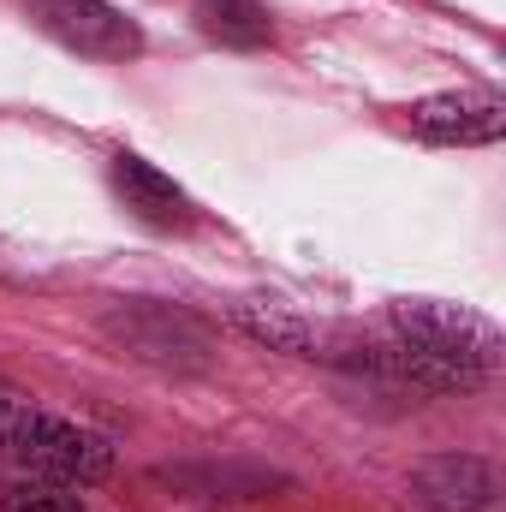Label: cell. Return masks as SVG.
<instances>
[{
    "label": "cell",
    "mask_w": 506,
    "mask_h": 512,
    "mask_svg": "<svg viewBox=\"0 0 506 512\" xmlns=\"http://www.w3.org/2000/svg\"><path fill=\"white\" fill-rule=\"evenodd\" d=\"M6 453H12L24 471H36L42 483H60V489H84V483H102V477L114 471L108 435H96V429H84V423H72V417L36 411V405H30L24 423L12 429Z\"/></svg>",
    "instance_id": "1"
},
{
    "label": "cell",
    "mask_w": 506,
    "mask_h": 512,
    "mask_svg": "<svg viewBox=\"0 0 506 512\" xmlns=\"http://www.w3.org/2000/svg\"><path fill=\"white\" fill-rule=\"evenodd\" d=\"M393 334L417 340L423 352L435 358H453L477 376H495L501 370V328L471 310V304H447V298H399L393 304Z\"/></svg>",
    "instance_id": "2"
},
{
    "label": "cell",
    "mask_w": 506,
    "mask_h": 512,
    "mask_svg": "<svg viewBox=\"0 0 506 512\" xmlns=\"http://www.w3.org/2000/svg\"><path fill=\"white\" fill-rule=\"evenodd\" d=\"M102 328H108V340L131 352V358H143V364H179V370H197V364H209V334L185 316V310H161V304H120V310H108L102 316Z\"/></svg>",
    "instance_id": "3"
},
{
    "label": "cell",
    "mask_w": 506,
    "mask_h": 512,
    "mask_svg": "<svg viewBox=\"0 0 506 512\" xmlns=\"http://www.w3.org/2000/svg\"><path fill=\"white\" fill-rule=\"evenodd\" d=\"M411 495L429 512H506L501 471L477 453H435L411 465Z\"/></svg>",
    "instance_id": "4"
},
{
    "label": "cell",
    "mask_w": 506,
    "mask_h": 512,
    "mask_svg": "<svg viewBox=\"0 0 506 512\" xmlns=\"http://www.w3.org/2000/svg\"><path fill=\"white\" fill-rule=\"evenodd\" d=\"M36 18L66 48H78L90 60H131L143 48L137 24H131L120 6H108V0H36Z\"/></svg>",
    "instance_id": "5"
},
{
    "label": "cell",
    "mask_w": 506,
    "mask_h": 512,
    "mask_svg": "<svg viewBox=\"0 0 506 512\" xmlns=\"http://www.w3.org/2000/svg\"><path fill=\"white\" fill-rule=\"evenodd\" d=\"M405 126L429 143H495L506 131V102L495 90H447L405 108Z\"/></svg>",
    "instance_id": "6"
},
{
    "label": "cell",
    "mask_w": 506,
    "mask_h": 512,
    "mask_svg": "<svg viewBox=\"0 0 506 512\" xmlns=\"http://www.w3.org/2000/svg\"><path fill=\"white\" fill-rule=\"evenodd\" d=\"M114 185H120V197H126V209H137L149 227H185L191 221V197L161 173V167H149L143 155H114Z\"/></svg>",
    "instance_id": "7"
},
{
    "label": "cell",
    "mask_w": 506,
    "mask_h": 512,
    "mask_svg": "<svg viewBox=\"0 0 506 512\" xmlns=\"http://www.w3.org/2000/svg\"><path fill=\"white\" fill-rule=\"evenodd\" d=\"M233 316H239V328L251 340L274 346V352H298V358H328L334 340H340L334 328H322V322H310V316H298L286 304H239Z\"/></svg>",
    "instance_id": "8"
},
{
    "label": "cell",
    "mask_w": 506,
    "mask_h": 512,
    "mask_svg": "<svg viewBox=\"0 0 506 512\" xmlns=\"http://www.w3.org/2000/svg\"><path fill=\"white\" fill-rule=\"evenodd\" d=\"M197 24L227 48H262L274 36V18L256 0H197Z\"/></svg>",
    "instance_id": "9"
},
{
    "label": "cell",
    "mask_w": 506,
    "mask_h": 512,
    "mask_svg": "<svg viewBox=\"0 0 506 512\" xmlns=\"http://www.w3.org/2000/svg\"><path fill=\"white\" fill-rule=\"evenodd\" d=\"M0 512H90V507L78 495H66L60 483H18V489H6Z\"/></svg>",
    "instance_id": "10"
},
{
    "label": "cell",
    "mask_w": 506,
    "mask_h": 512,
    "mask_svg": "<svg viewBox=\"0 0 506 512\" xmlns=\"http://www.w3.org/2000/svg\"><path fill=\"white\" fill-rule=\"evenodd\" d=\"M24 411H30V399H24L18 387H6V382H0V447L12 441V429L24 423Z\"/></svg>",
    "instance_id": "11"
}]
</instances>
